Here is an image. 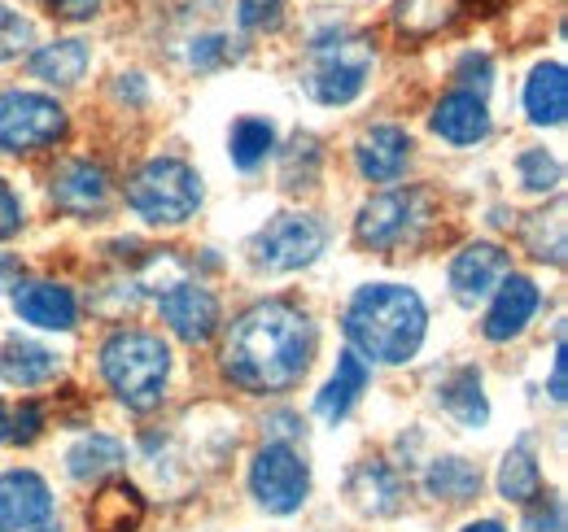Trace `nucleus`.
<instances>
[{
    "instance_id": "nucleus-1",
    "label": "nucleus",
    "mask_w": 568,
    "mask_h": 532,
    "mask_svg": "<svg viewBox=\"0 0 568 532\" xmlns=\"http://www.w3.org/2000/svg\"><path fill=\"white\" fill-rule=\"evenodd\" d=\"M315 354V328L302 310L284 301H263L245 310L223 345V371L250 393L293 389Z\"/></svg>"
},
{
    "instance_id": "nucleus-2",
    "label": "nucleus",
    "mask_w": 568,
    "mask_h": 532,
    "mask_svg": "<svg viewBox=\"0 0 568 532\" xmlns=\"http://www.w3.org/2000/svg\"><path fill=\"white\" fill-rule=\"evenodd\" d=\"M425 301L416 297V288L403 284H367L358 288L351 310H346V336L363 358L398 367L407 358H416L420 340H425Z\"/></svg>"
},
{
    "instance_id": "nucleus-3",
    "label": "nucleus",
    "mask_w": 568,
    "mask_h": 532,
    "mask_svg": "<svg viewBox=\"0 0 568 532\" xmlns=\"http://www.w3.org/2000/svg\"><path fill=\"white\" fill-rule=\"evenodd\" d=\"M101 371L119 401H128L132 410H153L171 376V354L149 332H114L101 349Z\"/></svg>"
},
{
    "instance_id": "nucleus-4",
    "label": "nucleus",
    "mask_w": 568,
    "mask_h": 532,
    "mask_svg": "<svg viewBox=\"0 0 568 532\" xmlns=\"http://www.w3.org/2000/svg\"><path fill=\"white\" fill-rule=\"evenodd\" d=\"M128 201L149 223H184L202 205V180L175 157H153L132 175Z\"/></svg>"
},
{
    "instance_id": "nucleus-5",
    "label": "nucleus",
    "mask_w": 568,
    "mask_h": 532,
    "mask_svg": "<svg viewBox=\"0 0 568 532\" xmlns=\"http://www.w3.org/2000/svg\"><path fill=\"white\" fill-rule=\"evenodd\" d=\"M372 70V44L363 35H333L320 40L311 49V74H306V92L320 105H346L355 101L367 83Z\"/></svg>"
},
{
    "instance_id": "nucleus-6",
    "label": "nucleus",
    "mask_w": 568,
    "mask_h": 532,
    "mask_svg": "<svg viewBox=\"0 0 568 532\" xmlns=\"http://www.w3.org/2000/svg\"><path fill=\"white\" fill-rule=\"evenodd\" d=\"M67 132V110L36 92H4L0 96V149L31 153L53 144Z\"/></svg>"
},
{
    "instance_id": "nucleus-7",
    "label": "nucleus",
    "mask_w": 568,
    "mask_h": 532,
    "mask_svg": "<svg viewBox=\"0 0 568 532\" xmlns=\"http://www.w3.org/2000/svg\"><path fill=\"white\" fill-rule=\"evenodd\" d=\"M324 227L320 218L311 214H281L272 218L258 241H254V254H258V266L267 270H297V266H311L320 254H324Z\"/></svg>"
},
{
    "instance_id": "nucleus-8",
    "label": "nucleus",
    "mask_w": 568,
    "mask_h": 532,
    "mask_svg": "<svg viewBox=\"0 0 568 532\" xmlns=\"http://www.w3.org/2000/svg\"><path fill=\"white\" fill-rule=\"evenodd\" d=\"M250 489H254V498H258L272 515H293V511L306 502L311 471H306V463H302L288 446H267V450L254 459Z\"/></svg>"
},
{
    "instance_id": "nucleus-9",
    "label": "nucleus",
    "mask_w": 568,
    "mask_h": 532,
    "mask_svg": "<svg viewBox=\"0 0 568 532\" xmlns=\"http://www.w3.org/2000/svg\"><path fill=\"white\" fill-rule=\"evenodd\" d=\"M53 520V493L36 471L0 475V532H36Z\"/></svg>"
},
{
    "instance_id": "nucleus-10",
    "label": "nucleus",
    "mask_w": 568,
    "mask_h": 532,
    "mask_svg": "<svg viewBox=\"0 0 568 532\" xmlns=\"http://www.w3.org/2000/svg\"><path fill=\"white\" fill-rule=\"evenodd\" d=\"M158 306H162V319L171 324V332L180 336V340H189V345L211 340L214 328H219V301H214L202 284L175 279V284L158 297Z\"/></svg>"
},
{
    "instance_id": "nucleus-11",
    "label": "nucleus",
    "mask_w": 568,
    "mask_h": 532,
    "mask_svg": "<svg viewBox=\"0 0 568 532\" xmlns=\"http://www.w3.org/2000/svg\"><path fill=\"white\" fill-rule=\"evenodd\" d=\"M416 205L420 197L416 193H385V197H372L363 209H358V241L372 245V249H394L412 236V227L420 223L416 218Z\"/></svg>"
},
{
    "instance_id": "nucleus-12",
    "label": "nucleus",
    "mask_w": 568,
    "mask_h": 532,
    "mask_svg": "<svg viewBox=\"0 0 568 532\" xmlns=\"http://www.w3.org/2000/svg\"><path fill=\"white\" fill-rule=\"evenodd\" d=\"M507 275V254L498 245H468L455 263H450V288L464 306H477L481 297H490Z\"/></svg>"
},
{
    "instance_id": "nucleus-13",
    "label": "nucleus",
    "mask_w": 568,
    "mask_h": 532,
    "mask_svg": "<svg viewBox=\"0 0 568 532\" xmlns=\"http://www.w3.org/2000/svg\"><path fill=\"white\" fill-rule=\"evenodd\" d=\"M13 310H18L27 324L44 328V332H71L74 315H79V310H74V293L62 288V284H18Z\"/></svg>"
},
{
    "instance_id": "nucleus-14",
    "label": "nucleus",
    "mask_w": 568,
    "mask_h": 532,
    "mask_svg": "<svg viewBox=\"0 0 568 532\" xmlns=\"http://www.w3.org/2000/svg\"><path fill=\"white\" fill-rule=\"evenodd\" d=\"M358 171L372 180V184H389L403 175L407 157H412V135L403 127H372V132L358 140L355 149Z\"/></svg>"
},
{
    "instance_id": "nucleus-15",
    "label": "nucleus",
    "mask_w": 568,
    "mask_h": 532,
    "mask_svg": "<svg viewBox=\"0 0 568 532\" xmlns=\"http://www.w3.org/2000/svg\"><path fill=\"white\" fill-rule=\"evenodd\" d=\"M433 132L450 144H477L490 135V114L477 92H450L433 110Z\"/></svg>"
},
{
    "instance_id": "nucleus-16",
    "label": "nucleus",
    "mask_w": 568,
    "mask_h": 532,
    "mask_svg": "<svg viewBox=\"0 0 568 532\" xmlns=\"http://www.w3.org/2000/svg\"><path fill=\"white\" fill-rule=\"evenodd\" d=\"M534 310H538V284L525 279V275H503L490 319H486V336L490 340H511L516 332H525Z\"/></svg>"
},
{
    "instance_id": "nucleus-17",
    "label": "nucleus",
    "mask_w": 568,
    "mask_h": 532,
    "mask_svg": "<svg viewBox=\"0 0 568 532\" xmlns=\"http://www.w3.org/2000/svg\"><path fill=\"white\" fill-rule=\"evenodd\" d=\"M141 520H144V498L128 480L105 484V489L92 498V507H88L92 532H136Z\"/></svg>"
},
{
    "instance_id": "nucleus-18",
    "label": "nucleus",
    "mask_w": 568,
    "mask_h": 532,
    "mask_svg": "<svg viewBox=\"0 0 568 532\" xmlns=\"http://www.w3.org/2000/svg\"><path fill=\"white\" fill-rule=\"evenodd\" d=\"M525 110H529V119H534V123H542V127L565 123V114H568L565 66H556V62L534 66L529 83H525Z\"/></svg>"
},
{
    "instance_id": "nucleus-19",
    "label": "nucleus",
    "mask_w": 568,
    "mask_h": 532,
    "mask_svg": "<svg viewBox=\"0 0 568 532\" xmlns=\"http://www.w3.org/2000/svg\"><path fill=\"white\" fill-rule=\"evenodd\" d=\"M110 197V184H105V171L92 166V162H71L58 180H53V201L71 214H92L101 209Z\"/></svg>"
},
{
    "instance_id": "nucleus-20",
    "label": "nucleus",
    "mask_w": 568,
    "mask_h": 532,
    "mask_svg": "<svg viewBox=\"0 0 568 532\" xmlns=\"http://www.w3.org/2000/svg\"><path fill=\"white\" fill-rule=\"evenodd\" d=\"M53 371H58V354L53 349L31 345V340H4L0 345V380L31 389V385H44Z\"/></svg>"
},
{
    "instance_id": "nucleus-21",
    "label": "nucleus",
    "mask_w": 568,
    "mask_h": 532,
    "mask_svg": "<svg viewBox=\"0 0 568 532\" xmlns=\"http://www.w3.org/2000/svg\"><path fill=\"white\" fill-rule=\"evenodd\" d=\"M351 498L367 515H394L398 498H403V484L385 463H358L355 475H351Z\"/></svg>"
},
{
    "instance_id": "nucleus-22",
    "label": "nucleus",
    "mask_w": 568,
    "mask_h": 532,
    "mask_svg": "<svg viewBox=\"0 0 568 532\" xmlns=\"http://www.w3.org/2000/svg\"><path fill=\"white\" fill-rule=\"evenodd\" d=\"M363 385H367V367H363V358H358L355 349H346V354L337 358L333 380H328L324 393L315 398V415L328 419V423H337V419L355 406V398L363 393Z\"/></svg>"
},
{
    "instance_id": "nucleus-23",
    "label": "nucleus",
    "mask_w": 568,
    "mask_h": 532,
    "mask_svg": "<svg viewBox=\"0 0 568 532\" xmlns=\"http://www.w3.org/2000/svg\"><path fill=\"white\" fill-rule=\"evenodd\" d=\"M459 9H464V0H398L394 4V27L407 40H428L442 27H450Z\"/></svg>"
},
{
    "instance_id": "nucleus-24",
    "label": "nucleus",
    "mask_w": 568,
    "mask_h": 532,
    "mask_svg": "<svg viewBox=\"0 0 568 532\" xmlns=\"http://www.w3.org/2000/svg\"><path fill=\"white\" fill-rule=\"evenodd\" d=\"M437 401H442L464 428H481V423L490 419V406H486V398H481V376H477L473 367L455 371V376L437 389Z\"/></svg>"
},
{
    "instance_id": "nucleus-25",
    "label": "nucleus",
    "mask_w": 568,
    "mask_h": 532,
    "mask_svg": "<svg viewBox=\"0 0 568 532\" xmlns=\"http://www.w3.org/2000/svg\"><path fill=\"white\" fill-rule=\"evenodd\" d=\"M31 70L44 79V83H79L83 70H88V44L83 40H58V44H44L36 58H31Z\"/></svg>"
},
{
    "instance_id": "nucleus-26",
    "label": "nucleus",
    "mask_w": 568,
    "mask_h": 532,
    "mask_svg": "<svg viewBox=\"0 0 568 532\" xmlns=\"http://www.w3.org/2000/svg\"><path fill=\"white\" fill-rule=\"evenodd\" d=\"M538 489H542V475H538V463H534V454H529V441H520L503 467H498V493L507 498V502H529V498H538Z\"/></svg>"
},
{
    "instance_id": "nucleus-27",
    "label": "nucleus",
    "mask_w": 568,
    "mask_h": 532,
    "mask_svg": "<svg viewBox=\"0 0 568 532\" xmlns=\"http://www.w3.org/2000/svg\"><path fill=\"white\" fill-rule=\"evenodd\" d=\"M119 463H123V446L114 437H101V432L83 437L71 454H67V467H71L74 480H97V475L114 471Z\"/></svg>"
},
{
    "instance_id": "nucleus-28",
    "label": "nucleus",
    "mask_w": 568,
    "mask_h": 532,
    "mask_svg": "<svg viewBox=\"0 0 568 532\" xmlns=\"http://www.w3.org/2000/svg\"><path fill=\"white\" fill-rule=\"evenodd\" d=\"M425 484L433 498L468 502V498H477V489H481V471L473 463H464V459H442V463H433Z\"/></svg>"
},
{
    "instance_id": "nucleus-29",
    "label": "nucleus",
    "mask_w": 568,
    "mask_h": 532,
    "mask_svg": "<svg viewBox=\"0 0 568 532\" xmlns=\"http://www.w3.org/2000/svg\"><path fill=\"white\" fill-rule=\"evenodd\" d=\"M272 144H276L272 123H263V119H241V123L232 127V162H236L241 171H254V166L272 153Z\"/></svg>"
},
{
    "instance_id": "nucleus-30",
    "label": "nucleus",
    "mask_w": 568,
    "mask_h": 532,
    "mask_svg": "<svg viewBox=\"0 0 568 532\" xmlns=\"http://www.w3.org/2000/svg\"><path fill=\"white\" fill-rule=\"evenodd\" d=\"M520 180H525V188L529 193H551L556 184H560V162L547 153V149H529V153H520Z\"/></svg>"
},
{
    "instance_id": "nucleus-31",
    "label": "nucleus",
    "mask_w": 568,
    "mask_h": 532,
    "mask_svg": "<svg viewBox=\"0 0 568 532\" xmlns=\"http://www.w3.org/2000/svg\"><path fill=\"white\" fill-rule=\"evenodd\" d=\"M27 44H31V22L22 13H13L9 4H0V62L27 53Z\"/></svg>"
},
{
    "instance_id": "nucleus-32",
    "label": "nucleus",
    "mask_w": 568,
    "mask_h": 532,
    "mask_svg": "<svg viewBox=\"0 0 568 532\" xmlns=\"http://www.w3.org/2000/svg\"><path fill=\"white\" fill-rule=\"evenodd\" d=\"M236 18L245 31H276L284 22V0H241Z\"/></svg>"
},
{
    "instance_id": "nucleus-33",
    "label": "nucleus",
    "mask_w": 568,
    "mask_h": 532,
    "mask_svg": "<svg viewBox=\"0 0 568 532\" xmlns=\"http://www.w3.org/2000/svg\"><path fill=\"white\" fill-rule=\"evenodd\" d=\"M525 532H565V507H560V498H542L525 515Z\"/></svg>"
},
{
    "instance_id": "nucleus-34",
    "label": "nucleus",
    "mask_w": 568,
    "mask_h": 532,
    "mask_svg": "<svg viewBox=\"0 0 568 532\" xmlns=\"http://www.w3.org/2000/svg\"><path fill=\"white\" fill-rule=\"evenodd\" d=\"M459 79L468 83V88H477V96L486 101V92H490V58L486 53H468L464 62H459ZM464 88V92H468Z\"/></svg>"
},
{
    "instance_id": "nucleus-35",
    "label": "nucleus",
    "mask_w": 568,
    "mask_h": 532,
    "mask_svg": "<svg viewBox=\"0 0 568 532\" xmlns=\"http://www.w3.org/2000/svg\"><path fill=\"white\" fill-rule=\"evenodd\" d=\"M40 423H44V415H40V406H31V401H27V406L18 410V419H13V432H9V437L27 446V441H36V437H40Z\"/></svg>"
},
{
    "instance_id": "nucleus-36",
    "label": "nucleus",
    "mask_w": 568,
    "mask_h": 532,
    "mask_svg": "<svg viewBox=\"0 0 568 532\" xmlns=\"http://www.w3.org/2000/svg\"><path fill=\"white\" fill-rule=\"evenodd\" d=\"M18 227H22V205H18V197L0 184V241L18 236Z\"/></svg>"
},
{
    "instance_id": "nucleus-37",
    "label": "nucleus",
    "mask_w": 568,
    "mask_h": 532,
    "mask_svg": "<svg viewBox=\"0 0 568 532\" xmlns=\"http://www.w3.org/2000/svg\"><path fill=\"white\" fill-rule=\"evenodd\" d=\"M565 371H568V362H565V340L556 345V367H551V398L556 401H565Z\"/></svg>"
},
{
    "instance_id": "nucleus-38",
    "label": "nucleus",
    "mask_w": 568,
    "mask_h": 532,
    "mask_svg": "<svg viewBox=\"0 0 568 532\" xmlns=\"http://www.w3.org/2000/svg\"><path fill=\"white\" fill-rule=\"evenodd\" d=\"M58 9L67 18H92L97 13V0H58Z\"/></svg>"
},
{
    "instance_id": "nucleus-39",
    "label": "nucleus",
    "mask_w": 568,
    "mask_h": 532,
    "mask_svg": "<svg viewBox=\"0 0 568 532\" xmlns=\"http://www.w3.org/2000/svg\"><path fill=\"white\" fill-rule=\"evenodd\" d=\"M464 532H507L503 524H495V520H481V524H468Z\"/></svg>"
},
{
    "instance_id": "nucleus-40",
    "label": "nucleus",
    "mask_w": 568,
    "mask_h": 532,
    "mask_svg": "<svg viewBox=\"0 0 568 532\" xmlns=\"http://www.w3.org/2000/svg\"><path fill=\"white\" fill-rule=\"evenodd\" d=\"M9 279H13V263H9V258H4V254H0V288H4V284H9Z\"/></svg>"
},
{
    "instance_id": "nucleus-41",
    "label": "nucleus",
    "mask_w": 568,
    "mask_h": 532,
    "mask_svg": "<svg viewBox=\"0 0 568 532\" xmlns=\"http://www.w3.org/2000/svg\"><path fill=\"white\" fill-rule=\"evenodd\" d=\"M9 437V415H4V406H0V441Z\"/></svg>"
},
{
    "instance_id": "nucleus-42",
    "label": "nucleus",
    "mask_w": 568,
    "mask_h": 532,
    "mask_svg": "<svg viewBox=\"0 0 568 532\" xmlns=\"http://www.w3.org/2000/svg\"><path fill=\"white\" fill-rule=\"evenodd\" d=\"M36 532H53V529H49V524H44V529H36Z\"/></svg>"
},
{
    "instance_id": "nucleus-43",
    "label": "nucleus",
    "mask_w": 568,
    "mask_h": 532,
    "mask_svg": "<svg viewBox=\"0 0 568 532\" xmlns=\"http://www.w3.org/2000/svg\"><path fill=\"white\" fill-rule=\"evenodd\" d=\"M53 4H58V0H53Z\"/></svg>"
}]
</instances>
